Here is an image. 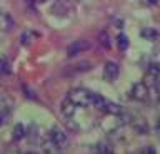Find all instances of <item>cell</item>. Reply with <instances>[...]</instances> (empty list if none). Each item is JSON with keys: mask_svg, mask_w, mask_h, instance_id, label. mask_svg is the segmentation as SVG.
Returning a JSON list of instances; mask_svg holds the SVG:
<instances>
[{"mask_svg": "<svg viewBox=\"0 0 160 154\" xmlns=\"http://www.w3.org/2000/svg\"><path fill=\"white\" fill-rule=\"evenodd\" d=\"M107 99L102 97L100 94H92V104H93V107L95 109H98V111H102L105 112V107H107Z\"/></svg>", "mask_w": 160, "mask_h": 154, "instance_id": "9c48e42d", "label": "cell"}, {"mask_svg": "<svg viewBox=\"0 0 160 154\" xmlns=\"http://www.w3.org/2000/svg\"><path fill=\"white\" fill-rule=\"evenodd\" d=\"M98 40H100V44H102L103 49H110V37L107 35V32H100Z\"/></svg>", "mask_w": 160, "mask_h": 154, "instance_id": "2e32d148", "label": "cell"}, {"mask_svg": "<svg viewBox=\"0 0 160 154\" xmlns=\"http://www.w3.org/2000/svg\"><path fill=\"white\" fill-rule=\"evenodd\" d=\"M95 151H97L98 154H112L113 152V147L110 146L107 141H100L97 146H95Z\"/></svg>", "mask_w": 160, "mask_h": 154, "instance_id": "7c38bea8", "label": "cell"}, {"mask_svg": "<svg viewBox=\"0 0 160 154\" xmlns=\"http://www.w3.org/2000/svg\"><path fill=\"white\" fill-rule=\"evenodd\" d=\"M68 12V2H63V0H57V2L52 5V13H55V15L58 17H63L67 15Z\"/></svg>", "mask_w": 160, "mask_h": 154, "instance_id": "52a82bcc", "label": "cell"}, {"mask_svg": "<svg viewBox=\"0 0 160 154\" xmlns=\"http://www.w3.org/2000/svg\"><path fill=\"white\" fill-rule=\"evenodd\" d=\"M142 152H148V154H155V149L153 147H145Z\"/></svg>", "mask_w": 160, "mask_h": 154, "instance_id": "ffe728a7", "label": "cell"}, {"mask_svg": "<svg viewBox=\"0 0 160 154\" xmlns=\"http://www.w3.org/2000/svg\"><path fill=\"white\" fill-rule=\"evenodd\" d=\"M13 25H15V20H13L12 15H8V13H0V35L8 34L13 29Z\"/></svg>", "mask_w": 160, "mask_h": 154, "instance_id": "5b68a950", "label": "cell"}, {"mask_svg": "<svg viewBox=\"0 0 160 154\" xmlns=\"http://www.w3.org/2000/svg\"><path fill=\"white\" fill-rule=\"evenodd\" d=\"M147 74H148V76H152V77H155V79H158V74H160V67H158V64H150Z\"/></svg>", "mask_w": 160, "mask_h": 154, "instance_id": "e0dca14e", "label": "cell"}, {"mask_svg": "<svg viewBox=\"0 0 160 154\" xmlns=\"http://www.w3.org/2000/svg\"><path fill=\"white\" fill-rule=\"evenodd\" d=\"M12 136H13L15 141H20V139H23L25 136H27V129H25V126L22 122H18V124H15V126H13Z\"/></svg>", "mask_w": 160, "mask_h": 154, "instance_id": "30bf717a", "label": "cell"}, {"mask_svg": "<svg viewBox=\"0 0 160 154\" xmlns=\"http://www.w3.org/2000/svg\"><path fill=\"white\" fill-rule=\"evenodd\" d=\"M10 72H12V69H10V64L5 57L0 59V74L2 76H10Z\"/></svg>", "mask_w": 160, "mask_h": 154, "instance_id": "5bb4252c", "label": "cell"}, {"mask_svg": "<svg viewBox=\"0 0 160 154\" xmlns=\"http://www.w3.org/2000/svg\"><path fill=\"white\" fill-rule=\"evenodd\" d=\"M118 76H120V69H118L117 64H115V62H107V64H105V67H103V77L107 79V81L113 82V81H117Z\"/></svg>", "mask_w": 160, "mask_h": 154, "instance_id": "277c9868", "label": "cell"}, {"mask_svg": "<svg viewBox=\"0 0 160 154\" xmlns=\"http://www.w3.org/2000/svg\"><path fill=\"white\" fill-rule=\"evenodd\" d=\"M133 127H135V131H137V132H148V126H147V124H145L143 121L135 122Z\"/></svg>", "mask_w": 160, "mask_h": 154, "instance_id": "ac0fdd59", "label": "cell"}, {"mask_svg": "<svg viewBox=\"0 0 160 154\" xmlns=\"http://www.w3.org/2000/svg\"><path fill=\"white\" fill-rule=\"evenodd\" d=\"M140 35H142L143 39H147V40H157L158 30L157 29H152V27H147V29H143V30L140 32Z\"/></svg>", "mask_w": 160, "mask_h": 154, "instance_id": "8fae6325", "label": "cell"}, {"mask_svg": "<svg viewBox=\"0 0 160 154\" xmlns=\"http://www.w3.org/2000/svg\"><path fill=\"white\" fill-rule=\"evenodd\" d=\"M132 96H133V99H137V101H145V99L148 97V87L145 86V84H142V82L133 84Z\"/></svg>", "mask_w": 160, "mask_h": 154, "instance_id": "8992f818", "label": "cell"}, {"mask_svg": "<svg viewBox=\"0 0 160 154\" xmlns=\"http://www.w3.org/2000/svg\"><path fill=\"white\" fill-rule=\"evenodd\" d=\"M68 99L72 101L75 106H90L92 104V92L87 91V89L83 87H77V89H72L68 94Z\"/></svg>", "mask_w": 160, "mask_h": 154, "instance_id": "6da1fadb", "label": "cell"}, {"mask_svg": "<svg viewBox=\"0 0 160 154\" xmlns=\"http://www.w3.org/2000/svg\"><path fill=\"white\" fill-rule=\"evenodd\" d=\"M33 2H37V3H43V2H47V0H33Z\"/></svg>", "mask_w": 160, "mask_h": 154, "instance_id": "7402d4cb", "label": "cell"}, {"mask_svg": "<svg viewBox=\"0 0 160 154\" xmlns=\"http://www.w3.org/2000/svg\"><path fill=\"white\" fill-rule=\"evenodd\" d=\"M105 112L108 114H113V116H120V114L123 112V109L118 106V104H113V102H107V107H105Z\"/></svg>", "mask_w": 160, "mask_h": 154, "instance_id": "4fadbf2b", "label": "cell"}, {"mask_svg": "<svg viewBox=\"0 0 160 154\" xmlns=\"http://www.w3.org/2000/svg\"><path fill=\"white\" fill-rule=\"evenodd\" d=\"M117 42H118V49L120 50H127L128 49V39L125 34H120V35L117 37Z\"/></svg>", "mask_w": 160, "mask_h": 154, "instance_id": "9a60e30c", "label": "cell"}, {"mask_svg": "<svg viewBox=\"0 0 160 154\" xmlns=\"http://www.w3.org/2000/svg\"><path fill=\"white\" fill-rule=\"evenodd\" d=\"M75 107H77V106H75V104L70 101L68 97L62 101V114H63L65 117H72L73 114H75Z\"/></svg>", "mask_w": 160, "mask_h": 154, "instance_id": "ba28073f", "label": "cell"}, {"mask_svg": "<svg viewBox=\"0 0 160 154\" xmlns=\"http://www.w3.org/2000/svg\"><path fill=\"white\" fill-rule=\"evenodd\" d=\"M90 44L88 40H77V42H73L72 45L68 47V56L70 57H75V56H80V54H83V52H87L88 49H90Z\"/></svg>", "mask_w": 160, "mask_h": 154, "instance_id": "3957f363", "label": "cell"}, {"mask_svg": "<svg viewBox=\"0 0 160 154\" xmlns=\"http://www.w3.org/2000/svg\"><path fill=\"white\" fill-rule=\"evenodd\" d=\"M50 141H52L58 149H65L68 146V139H67V134H65L60 127H53L50 131Z\"/></svg>", "mask_w": 160, "mask_h": 154, "instance_id": "7a4b0ae2", "label": "cell"}, {"mask_svg": "<svg viewBox=\"0 0 160 154\" xmlns=\"http://www.w3.org/2000/svg\"><path fill=\"white\" fill-rule=\"evenodd\" d=\"M28 2H33V0H28Z\"/></svg>", "mask_w": 160, "mask_h": 154, "instance_id": "603a6c76", "label": "cell"}, {"mask_svg": "<svg viewBox=\"0 0 160 154\" xmlns=\"http://www.w3.org/2000/svg\"><path fill=\"white\" fill-rule=\"evenodd\" d=\"M32 35H33L32 32H23V34H22L20 40H22L23 45H30V44H32Z\"/></svg>", "mask_w": 160, "mask_h": 154, "instance_id": "d6986e66", "label": "cell"}, {"mask_svg": "<svg viewBox=\"0 0 160 154\" xmlns=\"http://www.w3.org/2000/svg\"><path fill=\"white\" fill-rule=\"evenodd\" d=\"M148 2L152 3V5H157V3H158V0H148Z\"/></svg>", "mask_w": 160, "mask_h": 154, "instance_id": "44dd1931", "label": "cell"}]
</instances>
